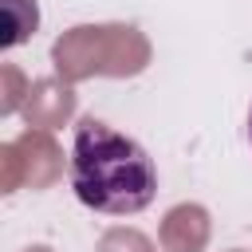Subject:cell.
Returning a JSON list of instances; mask_svg holds the SVG:
<instances>
[{"instance_id":"cell-10","label":"cell","mask_w":252,"mask_h":252,"mask_svg":"<svg viewBox=\"0 0 252 252\" xmlns=\"http://www.w3.org/2000/svg\"><path fill=\"white\" fill-rule=\"evenodd\" d=\"M248 142H252V110H248Z\"/></svg>"},{"instance_id":"cell-1","label":"cell","mask_w":252,"mask_h":252,"mask_svg":"<svg viewBox=\"0 0 252 252\" xmlns=\"http://www.w3.org/2000/svg\"><path fill=\"white\" fill-rule=\"evenodd\" d=\"M71 189L75 197L106 217H130L154 205L158 169L154 158L122 130L102 118H83L71 142Z\"/></svg>"},{"instance_id":"cell-5","label":"cell","mask_w":252,"mask_h":252,"mask_svg":"<svg viewBox=\"0 0 252 252\" xmlns=\"http://www.w3.org/2000/svg\"><path fill=\"white\" fill-rule=\"evenodd\" d=\"M209 240H213V217L205 205L181 201V205L165 209V217L158 224L161 252H205Z\"/></svg>"},{"instance_id":"cell-8","label":"cell","mask_w":252,"mask_h":252,"mask_svg":"<svg viewBox=\"0 0 252 252\" xmlns=\"http://www.w3.org/2000/svg\"><path fill=\"white\" fill-rule=\"evenodd\" d=\"M28 91H32V83L24 79V71L16 63H0V114L4 118L16 114V110H24Z\"/></svg>"},{"instance_id":"cell-11","label":"cell","mask_w":252,"mask_h":252,"mask_svg":"<svg viewBox=\"0 0 252 252\" xmlns=\"http://www.w3.org/2000/svg\"><path fill=\"white\" fill-rule=\"evenodd\" d=\"M228 252H248V248H228Z\"/></svg>"},{"instance_id":"cell-7","label":"cell","mask_w":252,"mask_h":252,"mask_svg":"<svg viewBox=\"0 0 252 252\" xmlns=\"http://www.w3.org/2000/svg\"><path fill=\"white\" fill-rule=\"evenodd\" d=\"M94 252H158V244L142 228H134V224H110L98 236Z\"/></svg>"},{"instance_id":"cell-2","label":"cell","mask_w":252,"mask_h":252,"mask_svg":"<svg viewBox=\"0 0 252 252\" xmlns=\"http://www.w3.org/2000/svg\"><path fill=\"white\" fill-rule=\"evenodd\" d=\"M154 43L138 24H75L51 43V67L59 79H134L150 67Z\"/></svg>"},{"instance_id":"cell-4","label":"cell","mask_w":252,"mask_h":252,"mask_svg":"<svg viewBox=\"0 0 252 252\" xmlns=\"http://www.w3.org/2000/svg\"><path fill=\"white\" fill-rule=\"evenodd\" d=\"M75 110H79L75 87H71L67 79H59V75H47V79H35V83H32L20 114H24L28 130H47V134H55L59 126H67V122L75 118Z\"/></svg>"},{"instance_id":"cell-3","label":"cell","mask_w":252,"mask_h":252,"mask_svg":"<svg viewBox=\"0 0 252 252\" xmlns=\"http://www.w3.org/2000/svg\"><path fill=\"white\" fill-rule=\"evenodd\" d=\"M63 146L47 130H24L0 146V193L16 189H51L63 177Z\"/></svg>"},{"instance_id":"cell-9","label":"cell","mask_w":252,"mask_h":252,"mask_svg":"<svg viewBox=\"0 0 252 252\" xmlns=\"http://www.w3.org/2000/svg\"><path fill=\"white\" fill-rule=\"evenodd\" d=\"M24 252H55V248H51V244H28Z\"/></svg>"},{"instance_id":"cell-6","label":"cell","mask_w":252,"mask_h":252,"mask_svg":"<svg viewBox=\"0 0 252 252\" xmlns=\"http://www.w3.org/2000/svg\"><path fill=\"white\" fill-rule=\"evenodd\" d=\"M39 28V4L35 0H4V32H0V47L12 51L20 43H28Z\"/></svg>"}]
</instances>
